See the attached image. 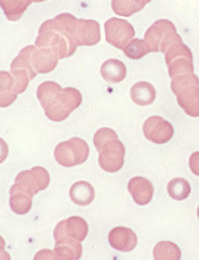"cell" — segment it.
<instances>
[{"instance_id": "cell-1", "label": "cell", "mask_w": 199, "mask_h": 260, "mask_svg": "<svg viewBox=\"0 0 199 260\" xmlns=\"http://www.w3.org/2000/svg\"><path fill=\"white\" fill-rule=\"evenodd\" d=\"M78 19L70 14H58L45 21L38 30L37 48H50L58 56V60L69 58L76 52L75 36Z\"/></svg>"}, {"instance_id": "cell-2", "label": "cell", "mask_w": 199, "mask_h": 260, "mask_svg": "<svg viewBox=\"0 0 199 260\" xmlns=\"http://www.w3.org/2000/svg\"><path fill=\"white\" fill-rule=\"evenodd\" d=\"M37 94L46 117L56 122L65 120L83 102L78 89L71 87L62 89L57 82L51 81L41 83Z\"/></svg>"}, {"instance_id": "cell-3", "label": "cell", "mask_w": 199, "mask_h": 260, "mask_svg": "<svg viewBox=\"0 0 199 260\" xmlns=\"http://www.w3.org/2000/svg\"><path fill=\"white\" fill-rule=\"evenodd\" d=\"M171 89L179 106L189 116H199V84L196 75H182L172 79Z\"/></svg>"}, {"instance_id": "cell-4", "label": "cell", "mask_w": 199, "mask_h": 260, "mask_svg": "<svg viewBox=\"0 0 199 260\" xmlns=\"http://www.w3.org/2000/svg\"><path fill=\"white\" fill-rule=\"evenodd\" d=\"M144 43L150 52H165L175 43L182 39L176 30L175 24L169 20H158L148 28L144 35Z\"/></svg>"}, {"instance_id": "cell-5", "label": "cell", "mask_w": 199, "mask_h": 260, "mask_svg": "<svg viewBox=\"0 0 199 260\" xmlns=\"http://www.w3.org/2000/svg\"><path fill=\"white\" fill-rule=\"evenodd\" d=\"M89 155V145L80 137H73L59 143L54 151L55 160L65 168L83 164L88 159Z\"/></svg>"}, {"instance_id": "cell-6", "label": "cell", "mask_w": 199, "mask_h": 260, "mask_svg": "<svg viewBox=\"0 0 199 260\" xmlns=\"http://www.w3.org/2000/svg\"><path fill=\"white\" fill-rule=\"evenodd\" d=\"M165 53V63L172 79L182 75L194 74L192 53L183 42L172 45Z\"/></svg>"}, {"instance_id": "cell-7", "label": "cell", "mask_w": 199, "mask_h": 260, "mask_svg": "<svg viewBox=\"0 0 199 260\" xmlns=\"http://www.w3.org/2000/svg\"><path fill=\"white\" fill-rule=\"evenodd\" d=\"M55 249L53 253L55 259L78 260L82 257L83 248L81 243L76 240L73 239L65 233L64 220H62L56 226L54 230Z\"/></svg>"}, {"instance_id": "cell-8", "label": "cell", "mask_w": 199, "mask_h": 260, "mask_svg": "<svg viewBox=\"0 0 199 260\" xmlns=\"http://www.w3.org/2000/svg\"><path fill=\"white\" fill-rule=\"evenodd\" d=\"M105 31L107 41L120 50H123L136 35L133 26L126 20L119 18L109 19L105 23Z\"/></svg>"}, {"instance_id": "cell-9", "label": "cell", "mask_w": 199, "mask_h": 260, "mask_svg": "<svg viewBox=\"0 0 199 260\" xmlns=\"http://www.w3.org/2000/svg\"><path fill=\"white\" fill-rule=\"evenodd\" d=\"M50 181L51 177L45 168L34 167L30 170L21 172L15 178V184L35 196L47 188Z\"/></svg>"}, {"instance_id": "cell-10", "label": "cell", "mask_w": 199, "mask_h": 260, "mask_svg": "<svg viewBox=\"0 0 199 260\" xmlns=\"http://www.w3.org/2000/svg\"><path fill=\"white\" fill-rule=\"evenodd\" d=\"M143 130L148 140L156 144H167L175 132L172 124L159 116H151L145 120Z\"/></svg>"}, {"instance_id": "cell-11", "label": "cell", "mask_w": 199, "mask_h": 260, "mask_svg": "<svg viewBox=\"0 0 199 260\" xmlns=\"http://www.w3.org/2000/svg\"><path fill=\"white\" fill-rule=\"evenodd\" d=\"M126 149L120 140L115 142L109 147L101 151L98 157V163L104 171L107 173H116L120 171L124 165V157Z\"/></svg>"}, {"instance_id": "cell-12", "label": "cell", "mask_w": 199, "mask_h": 260, "mask_svg": "<svg viewBox=\"0 0 199 260\" xmlns=\"http://www.w3.org/2000/svg\"><path fill=\"white\" fill-rule=\"evenodd\" d=\"M76 46H93L101 40L100 23L94 20L78 19L75 36Z\"/></svg>"}, {"instance_id": "cell-13", "label": "cell", "mask_w": 199, "mask_h": 260, "mask_svg": "<svg viewBox=\"0 0 199 260\" xmlns=\"http://www.w3.org/2000/svg\"><path fill=\"white\" fill-rule=\"evenodd\" d=\"M108 241L114 249L122 252H129L138 245V236L133 230L124 226H117L112 230Z\"/></svg>"}, {"instance_id": "cell-14", "label": "cell", "mask_w": 199, "mask_h": 260, "mask_svg": "<svg viewBox=\"0 0 199 260\" xmlns=\"http://www.w3.org/2000/svg\"><path fill=\"white\" fill-rule=\"evenodd\" d=\"M128 191L134 199L135 202L139 206H146L151 202L154 188L148 179L137 176L131 179L127 185Z\"/></svg>"}, {"instance_id": "cell-15", "label": "cell", "mask_w": 199, "mask_h": 260, "mask_svg": "<svg viewBox=\"0 0 199 260\" xmlns=\"http://www.w3.org/2000/svg\"><path fill=\"white\" fill-rule=\"evenodd\" d=\"M58 58L50 48H37L31 55V64L37 74H48L58 65Z\"/></svg>"}, {"instance_id": "cell-16", "label": "cell", "mask_w": 199, "mask_h": 260, "mask_svg": "<svg viewBox=\"0 0 199 260\" xmlns=\"http://www.w3.org/2000/svg\"><path fill=\"white\" fill-rule=\"evenodd\" d=\"M10 205L12 211L18 215H25L31 210L32 199L34 196L24 190L14 183L9 190Z\"/></svg>"}, {"instance_id": "cell-17", "label": "cell", "mask_w": 199, "mask_h": 260, "mask_svg": "<svg viewBox=\"0 0 199 260\" xmlns=\"http://www.w3.org/2000/svg\"><path fill=\"white\" fill-rule=\"evenodd\" d=\"M69 197L77 206H89L95 198L92 185L85 181H79L72 185L69 190Z\"/></svg>"}, {"instance_id": "cell-18", "label": "cell", "mask_w": 199, "mask_h": 260, "mask_svg": "<svg viewBox=\"0 0 199 260\" xmlns=\"http://www.w3.org/2000/svg\"><path fill=\"white\" fill-rule=\"evenodd\" d=\"M18 94L14 89V77L11 73L0 71V107L6 108L17 100Z\"/></svg>"}, {"instance_id": "cell-19", "label": "cell", "mask_w": 199, "mask_h": 260, "mask_svg": "<svg viewBox=\"0 0 199 260\" xmlns=\"http://www.w3.org/2000/svg\"><path fill=\"white\" fill-rule=\"evenodd\" d=\"M131 99L138 106H150L156 100V89L150 82H139L132 86Z\"/></svg>"}, {"instance_id": "cell-20", "label": "cell", "mask_w": 199, "mask_h": 260, "mask_svg": "<svg viewBox=\"0 0 199 260\" xmlns=\"http://www.w3.org/2000/svg\"><path fill=\"white\" fill-rule=\"evenodd\" d=\"M101 75L107 82L118 83L123 81L127 75V69L124 63L115 58H110L101 67Z\"/></svg>"}, {"instance_id": "cell-21", "label": "cell", "mask_w": 199, "mask_h": 260, "mask_svg": "<svg viewBox=\"0 0 199 260\" xmlns=\"http://www.w3.org/2000/svg\"><path fill=\"white\" fill-rule=\"evenodd\" d=\"M150 2V0H114L112 1V8L120 16L130 17L131 15L143 10Z\"/></svg>"}, {"instance_id": "cell-22", "label": "cell", "mask_w": 199, "mask_h": 260, "mask_svg": "<svg viewBox=\"0 0 199 260\" xmlns=\"http://www.w3.org/2000/svg\"><path fill=\"white\" fill-rule=\"evenodd\" d=\"M64 226L65 233L80 243L84 241L89 232L88 224L83 218L78 216H73L64 220Z\"/></svg>"}, {"instance_id": "cell-23", "label": "cell", "mask_w": 199, "mask_h": 260, "mask_svg": "<svg viewBox=\"0 0 199 260\" xmlns=\"http://www.w3.org/2000/svg\"><path fill=\"white\" fill-rule=\"evenodd\" d=\"M32 2L30 0H0V7L8 20L18 21Z\"/></svg>"}, {"instance_id": "cell-24", "label": "cell", "mask_w": 199, "mask_h": 260, "mask_svg": "<svg viewBox=\"0 0 199 260\" xmlns=\"http://www.w3.org/2000/svg\"><path fill=\"white\" fill-rule=\"evenodd\" d=\"M181 255L180 248L175 243L169 241L159 242L153 250L155 260H179Z\"/></svg>"}, {"instance_id": "cell-25", "label": "cell", "mask_w": 199, "mask_h": 260, "mask_svg": "<svg viewBox=\"0 0 199 260\" xmlns=\"http://www.w3.org/2000/svg\"><path fill=\"white\" fill-rule=\"evenodd\" d=\"M35 49H36L35 45H28V46L21 49V51L19 52L17 57L14 58L11 64V71L16 70V69L25 70L29 73L31 76H33V78H35L38 74L35 71L32 64H31V55H32V52H34Z\"/></svg>"}, {"instance_id": "cell-26", "label": "cell", "mask_w": 199, "mask_h": 260, "mask_svg": "<svg viewBox=\"0 0 199 260\" xmlns=\"http://www.w3.org/2000/svg\"><path fill=\"white\" fill-rule=\"evenodd\" d=\"M168 191L172 199L182 201L189 197L191 188L186 179L175 178L169 182Z\"/></svg>"}, {"instance_id": "cell-27", "label": "cell", "mask_w": 199, "mask_h": 260, "mask_svg": "<svg viewBox=\"0 0 199 260\" xmlns=\"http://www.w3.org/2000/svg\"><path fill=\"white\" fill-rule=\"evenodd\" d=\"M119 140L116 132L109 127H102L94 135V144L96 150L101 152L105 149Z\"/></svg>"}, {"instance_id": "cell-28", "label": "cell", "mask_w": 199, "mask_h": 260, "mask_svg": "<svg viewBox=\"0 0 199 260\" xmlns=\"http://www.w3.org/2000/svg\"><path fill=\"white\" fill-rule=\"evenodd\" d=\"M122 51L127 58L131 59H140L151 52L144 40L138 38L132 40Z\"/></svg>"}, {"instance_id": "cell-29", "label": "cell", "mask_w": 199, "mask_h": 260, "mask_svg": "<svg viewBox=\"0 0 199 260\" xmlns=\"http://www.w3.org/2000/svg\"><path fill=\"white\" fill-rule=\"evenodd\" d=\"M9 154V149L6 141L0 137V164L7 159Z\"/></svg>"}, {"instance_id": "cell-30", "label": "cell", "mask_w": 199, "mask_h": 260, "mask_svg": "<svg viewBox=\"0 0 199 260\" xmlns=\"http://www.w3.org/2000/svg\"><path fill=\"white\" fill-rule=\"evenodd\" d=\"M35 259H55V256L52 250H42L35 256Z\"/></svg>"}, {"instance_id": "cell-31", "label": "cell", "mask_w": 199, "mask_h": 260, "mask_svg": "<svg viewBox=\"0 0 199 260\" xmlns=\"http://www.w3.org/2000/svg\"><path fill=\"white\" fill-rule=\"evenodd\" d=\"M6 242L0 236V259H11L10 255L6 251Z\"/></svg>"}]
</instances>
